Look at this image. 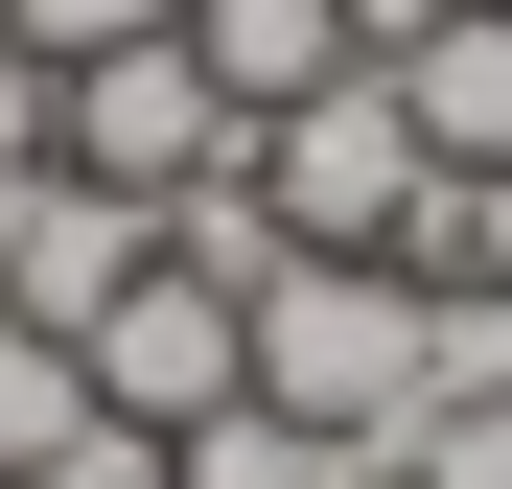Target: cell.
Listing matches in <instances>:
<instances>
[{"label":"cell","instance_id":"1","mask_svg":"<svg viewBox=\"0 0 512 489\" xmlns=\"http://www.w3.org/2000/svg\"><path fill=\"white\" fill-rule=\"evenodd\" d=\"M256 210H280V257H396V280L443 257V163H419L396 70H326L256 117Z\"/></svg>","mask_w":512,"mask_h":489},{"label":"cell","instance_id":"2","mask_svg":"<svg viewBox=\"0 0 512 489\" xmlns=\"http://www.w3.org/2000/svg\"><path fill=\"white\" fill-rule=\"evenodd\" d=\"M256 420L396 443L419 420V280L396 257H280V280H256Z\"/></svg>","mask_w":512,"mask_h":489},{"label":"cell","instance_id":"3","mask_svg":"<svg viewBox=\"0 0 512 489\" xmlns=\"http://www.w3.org/2000/svg\"><path fill=\"white\" fill-rule=\"evenodd\" d=\"M47 163H70V187H117V210H187V187H233V163H256V117L187 70V24H163V47H117V70H70Z\"/></svg>","mask_w":512,"mask_h":489},{"label":"cell","instance_id":"4","mask_svg":"<svg viewBox=\"0 0 512 489\" xmlns=\"http://www.w3.org/2000/svg\"><path fill=\"white\" fill-rule=\"evenodd\" d=\"M70 373H94L117 443H187V420H233V396H256V303L187 280V257H140V280L94 303V350H70Z\"/></svg>","mask_w":512,"mask_h":489},{"label":"cell","instance_id":"5","mask_svg":"<svg viewBox=\"0 0 512 489\" xmlns=\"http://www.w3.org/2000/svg\"><path fill=\"white\" fill-rule=\"evenodd\" d=\"M163 257V210H117V187H70V163H47V187L24 210H0V326H47V350H94V303Z\"/></svg>","mask_w":512,"mask_h":489},{"label":"cell","instance_id":"6","mask_svg":"<svg viewBox=\"0 0 512 489\" xmlns=\"http://www.w3.org/2000/svg\"><path fill=\"white\" fill-rule=\"evenodd\" d=\"M396 117H419L443 187H512V0H466L443 47H396Z\"/></svg>","mask_w":512,"mask_h":489},{"label":"cell","instance_id":"7","mask_svg":"<svg viewBox=\"0 0 512 489\" xmlns=\"http://www.w3.org/2000/svg\"><path fill=\"white\" fill-rule=\"evenodd\" d=\"M187 70L233 117H280V94H326V70H373V47H350V0H187Z\"/></svg>","mask_w":512,"mask_h":489},{"label":"cell","instance_id":"8","mask_svg":"<svg viewBox=\"0 0 512 489\" xmlns=\"http://www.w3.org/2000/svg\"><path fill=\"white\" fill-rule=\"evenodd\" d=\"M70 443H117V420H94V373H70L47 326H0V489H24V466H70Z\"/></svg>","mask_w":512,"mask_h":489},{"label":"cell","instance_id":"9","mask_svg":"<svg viewBox=\"0 0 512 489\" xmlns=\"http://www.w3.org/2000/svg\"><path fill=\"white\" fill-rule=\"evenodd\" d=\"M326 466H350V443H303V420H256V396L163 443V489H326Z\"/></svg>","mask_w":512,"mask_h":489},{"label":"cell","instance_id":"10","mask_svg":"<svg viewBox=\"0 0 512 489\" xmlns=\"http://www.w3.org/2000/svg\"><path fill=\"white\" fill-rule=\"evenodd\" d=\"M373 466H396V489H512V396H419Z\"/></svg>","mask_w":512,"mask_h":489},{"label":"cell","instance_id":"11","mask_svg":"<svg viewBox=\"0 0 512 489\" xmlns=\"http://www.w3.org/2000/svg\"><path fill=\"white\" fill-rule=\"evenodd\" d=\"M163 24H187V0H0L24 70H117V47H163Z\"/></svg>","mask_w":512,"mask_h":489},{"label":"cell","instance_id":"12","mask_svg":"<svg viewBox=\"0 0 512 489\" xmlns=\"http://www.w3.org/2000/svg\"><path fill=\"white\" fill-rule=\"evenodd\" d=\"M419 396H512V303L489 280H419Z\"/></svg>","mask_w":512,"mask_h":489},{"label":"cell","instance_id":"13","mask_svg":"<svg viewBox=\"0 0 512 489\" xmlns=\"http://www.w3.org/2000/svg\"><path fill=\"white\" fill-rule=\"evenodd\" d=\"M47 117H70V70H24V47H0V187L47 163Z\"/></svg>","mask_w":512,"mask_h":489},{"label":"cell","instance_id":"14","mask_svg":"<svg viewBox=\"0 0 512 489\" xmlns=\"http://www.w3.org/2000/svg\"><path fill=\"white\" fill-rule=\"evenodd\" d=\"M443 24H466V0H350V47H373V70H396V47H443Z\"/></svg>","mask_w":512,"mask_h":489},{"label":"cell","instance_id":"15","mask_svg":"<svg viewBox=\"0 0 512 489\" xmlns=\"http://www.w3.org/2000/svg\"><path fill=\"white\" fill-rule=\"evenodd\" d=\"M24 489H163V443H70V466H24Z\"/></svg>","mask_w":512,"mask_h":489}]
</instances>
